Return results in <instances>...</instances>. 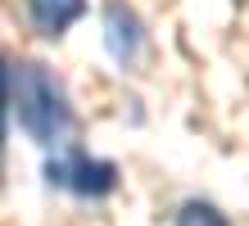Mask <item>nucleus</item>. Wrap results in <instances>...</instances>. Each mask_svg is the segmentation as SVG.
<instances>
[{
  "mask_svg": "<svg viewBox=\"0 0 249 226\" xmlns=\"http://www.w3.org/2000/svg\"><path fill=\"white\" fill-rule=\"evenodd\" d=\"M109 50L123 59V64H131L141 50V23H136V14H131L127 5H118L113 0L109 5Z\"/></svg>",
  "mask_w": 249,
  "mask_h": 226,
  "instance_id": "20e7f679",
  "label": "nucleus"
},
{
  "mask_svg": "<svg viewBox=\"0 0 249 226\" xmlns=\"http://www.w3.org/2000/svg\"><path fill=\"white\" fill-rule=\"evenodd\" d=\"M86 14V0H27V18L41 36H64L68 23Z\"/></svg>",
  "mask_w": 249,
  "mask_h": 226,
  "instance_id": "7ed1b4c3",
  "label": "nucleus"
},
{
  "mask_svg": "<svg viewBox=\"0 0 249 226\" xmlns=\"http://www.w3.org/2000/svg\"><path fill=\"white\" fill-rule=\"evenodd\" d=\"M177 226H231L222 213H217L213 204H199V199H190L181 213H177Z\"/></svg>",
  "mask_w": 249,
  "mask_h": 226,
  "instance_id": "39448f33",
  "label": "nucleus"
},
{
  "mask_svg": "<svg viewBox=\"0 0 249 226\" xmlns=\"http://www.w3.org/2000/svg\"><path fill=\"white\" fill-rule=\"evenodd\" d=\"M46 176H50V186H64L72 194H91V199H100V194H109L113 186H118V168L105 163V158L82 154V149H68V154L50 158Z\"/></svg>",
  "mask_w": 249,
  "mask_h": 226,
  "instance_id": "f03ea898",
  "label": "nucleus"
},
{
  "mask_svg": "<svg viewBox=\"0 0 249 226\" xmlns=\"http://www.w3.org/2000/svg\"><path fill=\"white\" fill-rule=\"evenodd\" d=\"M5 95H9V118L32 136L36 145H64L68 140L72 109L64 100V86L41 64L9 59L5 64Z\"/></svg>",
  "mask_w": 249,
  "mask_h": 226,
  "instance_id": "f257e3e1",
  "label": "nucleus"
}]
</instances>
